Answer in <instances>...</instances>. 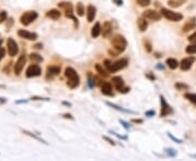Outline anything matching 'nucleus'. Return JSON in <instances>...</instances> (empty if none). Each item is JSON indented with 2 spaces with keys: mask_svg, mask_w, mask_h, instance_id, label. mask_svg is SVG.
I'll return each mask as SVG.
<instances>
[{
  "mask_svg": "<svg viewBox=\"0 0 196 161\" xmlns=\"http://www.w3.org/2000/svg\"><path fill=\"white\" fill-rule=\"evenodd\" d=\"M46 15L51 20H58L61 16V12L59 10H57V9H51V10L47 11Z\"/></svg>",
  "mask_w": 196,
  "mask_h": 161,
  "instance_id": "22",
  "label": "nucleus"
},
{
  "mask_svg": "<svg viewBox=\"0 0 196 161\" xmlns=\"http://www.w3.org/2000/svg\"><path fill=\"white\" fill-rule=\"evenodd\" d=\"M64 75L68 79V82H67V85L74 89L76 87H78L80 85V76H78V72L75 71L74 69L71 68V67H68V68L64 70Z\"/></svg>",
  "mask_w": 196,
  "mask_h": 161,
  "instance_id": "1",
  "label": "nucleus"
},
{
  "mask_svg": "<svg viewBox=\"0 0 196 161\" xmlns=\"http://www.w3.org/2000/svg\"><path fill=\"white\" fill-rule=\"evenodd\" d=\"M107 104V106H109V107H111V108H114L116 110H118V111H122V112H126V113H135L134 111H132V110H126V109H123L122 107H119V106H117V104H111V102H106Z\"/></svg>",
  "mask_w": 196,
  "mask_h": 161,
  "instance_id": "26",
  "label": "nucleus"
},
{
  "mask_svg": "<svg viewBox=\"0 0 196 161\" xmlns=\"http://www.w3.org/2000/svg\"><path fill=\"white\" fill-rule=\"evenodd\" d=\"M101 93L106 96H113V90H112V86L110 83H103L101 85Z\"/></svg>",
  "mask_w": 196,
  "mask_h": 161,
  "instance_id": "19",
  "label": "nucleus"
},
{
  "mask_svg": "<svg viewBox=\"0 0 196 161\" xmlns=\"http://www.w3.org/2000/svg\"><path fill=\"white\" fill-rule=\"evenodd\" d=\"M168 136H169V137H170V138H171L172 140H174L175 143H178V144L182 143V140H178V138H177V137H174V136H172L171 134H169V133H168Z\"/></svg>",
  "mask_w": 196,
  "mask_h": 161,
  "instance_id": "39",
  "label": "nucleus"
},
{
  "mask_svg": "<svg viewBox=\"0 0 196 161\" xmlns=\"http://www.w3.org/2000/svg\"><path fill=\"white\" fill-rule=\"evenodd\" d=\"M175 88L179 90H187L189 89V86L186 85V84H184V83H175Z\"/></svg>",
  "mask_w": 196,
  "mask_h": 161,
  "instance_id": "30",
  "label": "nucleus"
},
{
  "mask_svg": "<svg viewBox=\"0 0 196 161\" xmlns=\"http://www.w3.org/2000/svg\"><path fill=\"white\" fill-rule=\"evenodd\" d=\"M95 68H96V71L98 72V73H99L101 76H103V77H107V76L109 75V74H108V72L106 71V70H105V69H103L101 65L98 64V63L96 64V67H95Z\"/></svg>",
  "mask_w": 196,
  "mask_h": 161,
  "instance_id": "28",
  "label": "nucleus"
},
{
  "mask_svg": "<svg viewBox=\"0 0 196 161\" xmlns=\"http://www.w3.org/2000/svg\"><path fill=\"white\" fill-rule=\"evenodd\" d=\"M112 2L117 6H122L123 4V0H112Z\"/></svg>",
  "mask_w": 196,
  "mask_h": 161,
  "instance_id": "44",
  "label": "nucleus"
},
{
  "mask_svg": "<svg viewBox=\"0 0 196 161\" xmlns=\"http://www.w3.org/2000/svg\"><path fill=\"white\" fill-rule=\"evenodd\" d=\"M128 60L126 59H120V60L116 61L113 63H111L110 67L107 69L108 72H110V73H114V72H118L119 70H122V69H124L126 65H128Z\"/></svg>",
  "mask_w": 196,
  "mask_h": 161,
  "instance_id": "7",
  "label": "nucleus"
},
{
  "mask_svg": "<svg viewBox=\"0 0 196 161\" xmlns=\"http://www.w3.org/2000/svg\"><path fill=\"white\" fill-rule=\"evenodd\" d=\"M178 1H179V2H180L181 4H184V2L186 1V0H178Z\"/></svg>",
  "mask_w": 196,
  "mask_h": 161,
  "instance_id": "52",
  "label": "nucleus"
},
{
  "mask_svg": "<svg viewBox=\"0 0 196 161\" xmlns=\"http://www.w3.org/2000/svg\"><path fill=\"white\" fill-rule=\"evenodd\" d=\"M61 69L60 67H48L47 68V72H46V77L47 79H51V77H54V76L58 75L59 73H60Z\"/></svg>",
  "mask_w": 196,
  "mask_h": 161,
  "instance_id": "18",
  "label": "nucleus"
},
{
  "mask_svg": "<svg viewBox=\"0 0 196 161\" xmlns=\"http://www.w3.org/2000/svg\"><path fill=\"white\" fill-rule=\"evenodd\" d=\"M144 46H145V50L147 51V52H150L151 51V43H150L148 39H145L144 40Z\"/></svg>",
  "mask_w": 196,
  "mask_h": 161,
  "instance_id": "33",
  "label": "nucleus"
},
{
  "mask_svg": "<svg viewBox=\"0 0 196 161\" xmlns=\"http://www.w3.org/2000/svg\"><path fill=\"white\" fill-rule=\"evenodd\" d=\"M187 40H189L190 43H193V44H196V32H194L192 35H190L187 37Z\"/></svg>",
  "mask_w": 196,
  "mask_h": 161,
  "instance_id": "36",
  "label": "nucleus"
},
{
  "mask_svg": "<svg viewBox=\"0 0 196 161\" xmlns=\"http://www.w3.org/2000/svg\"><path fill=\"white\" fill-rule=\"evenodd\" d=\"M1 43H2V40L0 39V48H1Z\"/></svg>",
  "mask_w": 196,
  "mask_h": 161,
  "instance_id": "54",
  "label": "nucleus"
},
{
  "mask_svg": "<svg viewBox=\"0 0 196 161\" xmlns=\"http://www.w3.org/2000/svg\"><path fill=\"white\" fill-rule=\"evenodd\" d=\"M25 102H27V100H19V101H15V104H25Z\"/></svg>",
  "mask_w": 196,
  "mask_h": 161,
  "instance_id": "49",
  "label": "nucleus"
},
{
  "mask_svg": "<svg viewBox=\"0 0 196 161\" xmlns=\"http://www.w3.org/2000/svg\"><path fill=\"white\" fill-rule=\"evenodd\" d=\"M34 48H36V49H43V44H36V45H34Z\"/></svg>",
  "mask_w": 196,
  "mask_h": 161,
  "instance_id": "48",
  "label": "nucleus"
},
{
  "mask_svg": "<svg viewBox=\"0 0 196 161\" xmlns=\"http://www.w3.org/2000/svg\"><path fill=\"white\" fill-rule=\"evenodd\" d=\"M62 117L65 119H70V120H73V117H72V114H70V113H64V114H62Z\"/></svg>",
  "mask_w": 196,
  "mask_h": 161,
  "instance_id": "45",
  "label": "nucleus"
},
{
  "mask_svg": "<svg viewBox=\"0 0 196 161\" xmlns=\"http://www.w3.org/2000/svg\"><path fill=\"white\" fill-rule=\"evenodd\" d=\"M103 140H107L108 143H109V144H111V145H112V146H114V145H116V143H114L113 140H110V138H109V137H107V136H105V137H103Z\"/></svg>",
  "mask_w": 196,
  "mask_h": 161,
  "instance_id": "42",
  "label": "nucleus"
},
{
  "mask_svg": "<svg viewBox=\"0 0 196 161\" xmlns=\"http://www.w3.org/2000/svg\"><path fill=\"white\" fill-rule=\"evenodd\" d=\"M18 35L21 37V38H24V39L27 40H36L38 38V35L36 33L29 32L26 29H19L18 31Z\"/></svg>",
  "mask_w": 196,
  "mask_h": 161,
  "instance_id": "13",
  "label": "nucleus"
},
{
  "mask_svg": "<svg viewBox=\"0 0 196 161\" xmlns=\"http://www.w3.org/2000/svg\"><path fill=\"white\" fill-rule=\"evenodd\" d=\"M137 26H139V32H145L147 29V27H148V23H147L146 19L144 18H139L137 19Z\"/></svg>",
  "mask_w": 196,
  "mask_h": 161,
  "instance_id": "20",
  "label": "nucleus"
},
{
  "mask_svg": "<svg viewBox=\"0 0 196 161\" xmlns=\"http://www.w3.org/2000/svg\"><path fill=\"white\" fill-rule=\"evenodd\" d=\"M42 74V68L38 64H31L26 70V77H36Z\"/></svg>",
  "mask_w": 196,
  "mask_h": 161,
  "instance_id": "11",
  "label": "nucleus"
},
{
  "mask_svg": "<svg viewBox=\"0 0 196 161\" xmlns=\"http://www.w3.org/2000/svg\"><path fill=\"white\" fill-rule=\"evenodd\" d=\"M88 85H89L90 88H93L94 86H95V83H94V77L92 79V76L90 75H89V77H88Z\"/></svg>",
  "mask_w": 196,
  "mask_h": 161,
  "instance_id": "38",
  "label": "nucleus"
},
{
  "mask_svg": "<svg viewBox=\"0 0 196 161\" xmlns=\"http://www.w3.org/2000/svg\"><path fill=\"white\" fill-rule=\"evenodd\" d=\"M136 2L141 7H147V6L150 4V0H136Z\"/></svg>",
  "mask_w": 196,
  "mask_h": 161,
  "instance_id": "34",
  "label": "nucleus"
},
{
  "mask_svg": "<svg viewBox=\"0 0 196 161\" xmlns=\"http://www.w3.org/2000/svg\"><path fill=\"white\" fill-rule=\"evenodd\" d=\"M196 27V18H190L187 21L185 22V24L183 25V29H182V32L183 33H187L190 31H192Z\"/></svg>",
  "mask_w": 196,
  "mask_h": 161,
  "instance_id": "16",
  "label": "nucleus"
},
{
  "mask_svg": "<svg viewBox=\"0 0 196 161\" xmlns=\"http://www.w3.org/2000/svg\"><path fill=\"white\" fill-rule=\"evenodd\" d=\"M185 51H186V54H196V44L191 43L189 46L185 48Z\"/></svg>",
  "mask_w": 196,
  "mask_h": 161,
  "instance_id": "27",
  "label": "nucleus"
},
{
  "mask_svg": "<svg viewBox=\"0 0 196 161\" xmlns=\"http://www.w3.org/2000/svg\"><path fill=\"white\" fill-rule=\"evenodd\" d=\"M160 12H161V15H162L164 18L167 19V20H169V21L179 22L183 19V15H182L181 13L174 12V11H172V10H169V9H164V8H162Z\"/></svg>",
  "mask_w": 196,
  "mask_h": 161,
  "instance_id": "5",
  "label": "nucleus"
},
{
  "mask_svg": "<svg viewBox=\"0 0 196 161\" xmlns=\"http://www.w3.org/2000/svg\"><path fill=\"white\" fill-rule=\"evenodd\" d=\"M6 86H4V85H0V88H4Z\"/></svg>",
  "mask_w": 196,
  "mask_h": 161,
  "instance_id": "53",
  "label": "nucleus"
},
{
  "mask_svg": "<svg viewBox=\"0 0 196 161\" xmlns=\"http://www.w3.org/2000/svg\"><path fill=\"white\" fill-rule=\"evenodd\" d=\"M58 7L61 8V9H63L65 18L72 19V20L74 21L75 26L78 27V19L74 16V12H73V6H72L71 2H65V1H64V2H59V4H58Z\"/></svg>",
  "mask_w": 196,
  "mask_h": 161,
  "instance_id": "3",
  "label": "nucleus"
},
{
  "mask_svg": "<svg viewBox=\"0 0 196 161\" xmlns=\"http://www.w3.org/2000/svg\"><path fill=\"white\" fill-rule=\"evenodd\" d=\"M143 16L146 20H150V21H159L161 19V13L156 10H146L143 12Z\"/></svg>",
  "mask_w": 196,
  "mask_h": 161,
  "instance_id": "12",
  "label": "nucleus"
},
{
  "mask_svg": "<svg viewBox=\"0 0 196 161\" xmlns=\"http://www.w3.org/2000/svg\"><path fill=\"white\" fill-rule=\"evenodd\" d=\"M132 122H133V123H137V124H142L143 120H141V119H133Z\"/></svg>",
  "mask_w": 196,
  "mask_h": 161,
  "instance_id": "46",
  "label": "nucleus"
},
{
  "mask_svg": "<svg viewBox=\"0 0 196 161\" xmlns=\"http://www.w3.org/2000/svg\"><path fill=\"white\" fill-rule=\"evenodd\" d=\"M0 102H1V104H4V102H7V99H4V98H2V97H0Z\"/></svg>",
  "mask_w": 196,
  "mask_h": 161,
  "instance_id": "50",
  "label": "nucleus"
},
{
  "mask_svg": "<svg viewBox=\"0 0 196 161\" xmlns=\"http://www.w3.org/2000/svg\"><path fill=\"white\" fill-rule=\"evenodd\" d=\"M184 97H185L186 99H189L191 102H193L194 104H196V94H185L184 95Z\"/></svg>",
  "mask_w": 196,
  "mask_h": 161,
  "instance_id": "31",
  "label": "nucleus"
},
{
  "mask_svg": "<svg viewBox=\"0 0 196 161\" xmlns=\"http://www.w3.org/2000/svg\"><path fill=\"white\" fill-rule=\"evenodd\" d=\"M32 100H43V101H49V98H45V97H39V96H33L31 98Z\"/></svg>",
  "mask_w": 196,
  "mask_h": 161,
  "instance_id": "37",
  "label": "nucleus"
},
{
  "mask_svg": "<svg viewBox=\"0 0 196 161\" xmlns=\"http://www.w3.org/2000/svg\"><path fill=\"white\" fill-rule=\"evenodd\" d=\"M96 18V8L93 4H89L86 10V19L88 22H93Z\"/></svg>",
  "mask_w": 196,
  "mask_h": 161,
  "instance_id": "17",
  "label": "nucleus"
},
{
  "mask_svg": "<svg viewBox=\"0 0 196 161\" xmlns=\"http://www.w3.org/2000/svg\"><path fill=\"white\" fill-rule=\"evenodd\" d=\"M29 60L34 62V63H39V62H43L44 58L40 56L39 54H36V52H32L29 54Z\"/></svg>",
  "mask_w": 196,
  "mask_h": 161,
  "instance_id": "25",
  "label": "nucleus"
},
{
  "mask_svg": "<svg viewBox=\"0 0 196 161\" xmlns=\"http://www.w3.org/2000/svg\"><path fill=\"white\" fill-rule=\"evenodd\" d=\"M38 18V13L36 11H26L20 18V22H21L22 25L27 26L29 25L32 22H34L36 19Z\"/></svg>",
  "mask_w": 196,
  "mask_h": 161,
  "instance_id": "4",
  "label": "nucleus"
},
{
  "mask_svg": "<svg viewBox=\"0 0 196 161\" xmlns=\"http://www.w3.org/2000/svg\"><path fill=\"white\" fill-rule=\"evenodd\" d=\"M7 18H8L7 11H1V12H0V23H1V22H4V21H6V20H7Z\"/></svg>",
  "mask_w": 196,
  "mask_h": 161,
  "instance_id": "35",
  "label": "nucleus"
},
{
  "mask_svg": "<svg viewBox=\"0 0 196 161\" xmlns=\"http://www.w3.org/2000/svg\"><path fill=\"white\" fill-rule=\"evenodd\" d=\"M111 43V46L113 48V50L116 51V54H121L123 51L126 49V39H125L124 37L120 34H116V35L112 36V38L110 40Z\"/></svg>",
  "mask_w": 196,
  "mask_h": 161,
  "instance_id": "2",
  "label": "nucleus"
},
{
  "mask_svg": "<svg viewBox=\"0 0 196 161\" xmlns=\"http://www.w3.org/2000/svg\"><path fill=\"white\" fill-rule=\"evenodd\" d=\"M194 61H195V58L194 57L184 58V59L180 62V68H181L182 71H187V70H190V69L192 68V64L194 63Z\"/></svg>",
  "mask_w": 196,
  "mask_h": 161,
  "instance_id": "14",
  "label": "nucleus"
},
{
  "mask_svg": "<svg viewBox=\"0 0 196 161\" xmlns=\"http://www.w3.org/2000/svg\"><path fill=\"white\" fill-rule=\"evenodd\" d=\"M166 64L171 69V70H175V69L180 65V63H179L178 60L174 59V58H169V59H167V61H166Z\"/></svg>",
  "mask_w": 196,
  "mask_h": 161,
  "instance_id": "23",
  "label": "nucleus"
},
{
  "mask_svg": "<svg viewBox=\"0 0 196 161\" xmlns=\"http://www.w3.org/2000/svg\"><path fill=\"white\" fill-rule=\"evenodd\" d=\"M84 12H85V8H84L83 4L82 2H78V4H76V13H78V15L83 16V15L85 14Z\"/></svg>",
  "mask_w": 196,
  "mask_h": 161,
  "instance_id": "29",
  "label": "nucleus"
},
{
  "mask_svg": "<svg viewBox=\"0 0 196 161\" xmlns=\"http://www.w3.org/2000/svg\"><path fill=\"white\" fill-rule=\"evenodd\" d=\"M111 34H112V24L109 21H106L101 27V35L105 38H109Z\"/></svg>",
  "mask_w": 196,
  "mask_h": 161,
  "instance_id": "15",
  "label": "nucleus"
},
{
  "mask_svg": "<svg viewBox=\"0 0 196 161\" xmlns=\"http://www.w3.org/2000/svg\"><path fill=\"white\" fill-rule=\"evenodd\" d=\"M111 134H113V135H116L117 137H119V138H121V140H126V137L125 136H121V135H119V134H117V133H114V132H110Z\"/></svg>",
  "mask_w": 196,
  "mask_h": 161,
  "instance_id": "47",
  "label": "nucleus"
},
{
  "mask_svg": "<svg viewBox=\"0 0 196 161\" xmlns=\"http://www.w3.org/2000/svg\"><path fill=\"white\" fill-rule=\"evenodd\" d=\"M168 4L171 8H179L180 6H182L178 0H169V1H168Z\"/></svg>",
  "mask_w": 196,
  "mask_h": 161,
  "instance_id": "32",
  "label": "nucleus"
},
{
  "mask_svg": "<svg viewBox=\"0 0 196 161\" xmlns=\"http://www.w3.org/2000/svg\"><path fill=\"white\" fill-rule=\"evenodd\" d=\"M7 48H8V54H9L10 57H15L19 54V46L13 38H9L8 39Z\"/></svg>",
  "mask_w": 196,
  "mask_h": 161,
  "instance_id": "9",
  "label": "nucleus"
},
{
  "mask_svg": "<svg viewBox=\"0 0 196 161\" xmlns=\"http://www.w3.org/2000/svg\"><path fill=\"white\" fill-rule=\"evenodd\" d=\"M26 63V54H22L20 57H19L18 61L15 62L14 67H13V71H14L15 75H20L21 74L22 70L24 69V65Z\"/></svg>",
  "mask_w": 196,
  "mask_h": 161,
  "instance_id": "8",
  "label": "nucleus"
},
{
  "mask_svg": "<svg viewBox=\"0 0 196 161\" xmlns=\"http://www.w3.org/2000/svg\"><path fill=\"white\" fill-rule=\"evenodd\" d=\"M160 104H161V110H160V117L161 118H164V117H167V115L171 114L173 110H172V108L169 106L166 99H164V96H160Z\"/></svg>",
  "mask_w": 196,
  "mask_h": 161,
  "instance_id": "10",
  "label": "nucleus"
},
{
  "mask_svg": "<svg viewBox=\"0 0 196 161\" xmlns=\"http://www.w3.org/2000/svg\"><path fill=\"white\" fill-rule=\"evenodd\" d=\"M145 115H146V117H149V118H151V117H154V115H155V111H154V110L146 111V112H145Z\"/></svg>",
  "mask_w": 196,
  "mask_h": 161,
  "instance_id": "40",
  "label": "nucleus"
},
{
  "mask_svg": "<svg viewBox=\"0 0 196 161\" xmlns=\"http://www.w3.org/2000/svg\"><path fill=\"white\" fill-rule=\"evenodd\" d=\"M101 34V26H100V23H95V25L92 27V31H90V35L93 38H97L98 36Z\"/></svg>",
  "mask_w": 196,
  "mask_h": 161,
  "instance_id": "21",
  "label": "nucleus"
},
{
  "mask_svg": "<svg viewBox=\"0 0 196 161\" xmlns=\"http://www.w3.org/2000/svg\"><path fill=\"white\" fill-rule=\"evenodd\" d=\"M112 83L114 84L116 86V88L119 93H122V94H126L130 92V87H126L124 85V82H123V79L120 77V76H114L112 77Z\"/></svg>",
  "mask_w": 196,
  "mask_h": 161,
  "instance_id": "6",
  "label": "nucleus"
},
{
  "mask_svg": "<svg viewBox=\"0 0 196 161\" xmlns=\"http://www.w3.org/2000/svg\"><path fill=\"white\" fill-rule=\"evenodd\" d=\"M4 54H6V49H4V47H1L0 48V60L4 57Z\"/></svg>",
  "mask_w": 196,
  "mask_h": 161,
  "instance_id": "41",
  "label": "nucleus"
},
{
  "mask_svg": "<svg viewBox=\"0 0 196 161\" xmlns=\"http://www.w3.org/2000/svg\"><path fill=\"white\" fill-rule=\"evenodd\" d=\"M62 104H65V106H69V107H71V106H72V104H70V102H67V101H63V102H62Z\"/></svg>",
  "mask_w": 196,
  "mask_h": 161,
  "instance_id": "51",
  "label": "nucleus"
},
{
  "mask_svg": "<svg viewBox=\"0 0 196 161\" xmlns=\"http://www.w3.org/2000/svg\"><path fill=\"white\" fill-rule=\"evenodd\" d=\"M22 133H23V134H25V135L29 136V137H33L34 140H38V142H40V143H43V144H45V145H47V142H46V140H42L40 137H38V136H37V135H35L34 133L29 132V131H26V130H22Z\"/></svg>",
  "mask_w": 196,
  "mask_h": 161,
  "instance_id": "24",
  "label": "nucleus"
},
{
  "mask_svg": "<svg viewBox=\"0 0 196 161\" xmlns=\"http://www.w3.org/2000/svg\"><path fill=\"white\" fill-rule=\"evenodd\" d=\"M119 122H120L121 124H123V126H124V129H130V124H129V123L124 122V121H123V120H119Z\"/></svg>",
  "mask_w": 196,
  "mask_h": 161,
  "instance_id": "43",
  "label": "nucleus"
}]
</instances>
